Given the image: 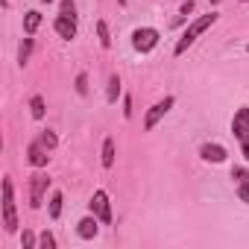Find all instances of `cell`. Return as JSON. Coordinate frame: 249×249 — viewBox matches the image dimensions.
Returning a JSON list of instances; mask_svg holds the SVG:
<instances>
[{
    "label": "cell",
    "mask_w": 249,
    "mask_h": 249,
    "mask_svg": "<svg viewBox=\"0 0 249 249\" xmlns=\"http://www.w3.org/2000/svg\"><path fill=\"white\" fill-rule=\"evenodd\" d=\"M217 18H220L217 12H208V15H199L196 21H191V24H188V30L182 33V38L176 41V47H173V56H182V53H185V50H188V47H191V44H194V41H196L202 33H205V30H211V27L217 24Z\"/></svg>",
    "instance_id": "6da1fadb"
},
{
    "label": "cell",
    "mask_w": 249,
    "mask_h": 249,
    "mask_svg": "<svg viewBox=\"0 0 249 249\" xmlns=\"http://www.w3.org/2000/svg\"><path fill=\"white\" fill-rule=\"evenodd\" d=\"M3 231L15 234L18 231V208H15V185L6 176L3 179Z\"/></svg>",
    "instance_id": "7a4b0ae2"
},
{
    "label": "cell",
    "mask_w": 249,
    "mask_h": 249,
    "mask_svg": "<svg viewBox=\"0 0 249 249\" xmlns=\"http://www.w3.org/2000/svg\"><path fill=\"white\" fill-rule=\"evenodd\" d=\"M231 135L240 144V156L249 161V106H240L231 117Z\"/></svg>",
    "instance_id": "3957f363"
},
{
    "label": "cell",
    "mask_w": 249,
    "mask_h": 249,
    "mask_svg": "<svg viewBox=\"0 0 249 249\" xmlns=\"http://www.w3.org/2000/svg\"><path fill=\"white\" fill-rule=\"evenodd\" d=\"M159 41H161V33L156 27H138V30H132V47L138 53H153L159 47Z\"/></svg>",
    "instance_id": "277c9868"
},
{
    "label": "cell",
    "mask_w": 249,
    "mask_h": 249,
    "mask_svg": "<svg viewBox=\"0 0 249 249\" xmlns=\"http://www.w3.org/2000/svg\"><path fill=\"white\" fill-rule=\"evenodd\" d=\"M173 106H176V97H173V94H167L164 100L153 103V106H150V111L144 114V132H153V129L159 126V120H161V117H164Z\"/></svg>",
    "instance_id": "5b68a950"
},
{
    "label": "cell",
    "mask_w": 249,
    "mask_h": 249,
    "mask_svg": "<svg viewBox=\"0 0 249 249\" xmlns=\"http://www.w3.org/2000/svg\"><path fill=\"white\" fill-rule=\"evenodd\" d=\"M47 188H50V176L47 173H33L30 176V208H41Z\"/></svg>",
    "instance_id": "8992f818"
},
{
    "label": "cell",
    "mask_w": 249,
    "mask_h": 249,
    "mask_svg": "<svg viewBox=\"0 0 249 249\" xmlns=\"http://www.w3.org/2000/svg\"><path fill=\"white\" fill-rule=\"evenodd\" d=\"M88 208H91V214L100 217L103 226H111V202H108V194H106V191H94Z\"/></svg>",
    "instance_id": "52a82bcc"
},
{
    "label": "cell",
    "mask_w": 249,
    "mask_h": 249,
    "mask_svg": "<svg viewBox=\"0 0 249 249\" xmlns=\"http://www.w3.org/2000/svg\"><path fill=\"white\" fill-rule=\"evenodd\" d=\"M47 153H50V150L41 144V138H36V141H30V147H27V161H30L36 170H41V167H47V161H50Z\"/></svg>",
    "instance_id": "ba28073f"
},
{
    "label": "cell",
    "mask_w": 249,
    "mask_h": 249,
    "mask_svg": "<svg viewBox=\"0 0 249 249\" xmlns=\"http://www.w3.org/2000/svg\"><path fill=\"white\" fill-rule=\"evenodd\" d=\"M199 159H202V161H211V164H223V161L229 159V150H226L223 144H217V141H205V144L199 147Z\"/></svg>",
    "instance_id": "9c48e42d"
},
{
    "label": "cell",
    "mask_w": 249,
    "mask_h": 249,
    "mask_svg": "<svg viewBox=\"0 0 249 249\" xmlns=\"http://www.w3.org/2000/svg\"><path fill=\"white\" fill-rule=\"evenodd\" d=\"M231 179H234V191L240 202L249 205V167H231Z\"/></svg>",
    "instance_id": "30bf717a"
},
{
    "label": "cell",
    "mask_w": 249,
    "mask_h": 249,
    "mask_svg": "<svg viewBox=\"0 0 249 249\" xmlns=\"http://www.w3.org/2000/svg\"><path fill=\"white\" fill-rule=\"evenodd\" d=\"M53 30H56V36H59L62 41H71V38H76V18L56 15V21H53Z\"/></svg>",
    "instance_id": "8fae6325"
},
{
    "label": "cell",
    "mask_w": 249,
    "mask_h": 249,
    "mask_svg": "<svg viewBox=\"0 0 249 249\" xmlns=\"http://www.w3.org/2000/svg\"><path fill=\"white\" fill-rule=\"evenodd\" d=\"M100 217L97 214H88V217H82L79 223H76V234L82 237V240H94L97 237V231H100Z\"/></svg>",
    "instance_id": "7c38bea8"
},
{
    "label": "cell",
    "mask_w": 249,
    "mask_h": 249,
    "mask_svg": "<svg viewBox=\"0 0 249 249\" xmlns=\"http://www.w3.org/2000/svg\"><path fill=\"white\" fill-rule=\"evenodd\" d=\"M41 12L38 9H30L27 15H24V36H36L38 33V27H41Z\"/></svg>",
    "instance_id": "4fadbf2b"
},
{
    "label": "cell",
    "mask_w": 249,
    "mask_h": 249,
    "mask_svg": "<svg viewBox=\"0 0 249 249\" xmlns=\"http://www.w3.org/2000/svg\"><path fill=\"white\" fill-rule=\"evenodd\" d=\"M62 205H65V194H62V191H53V194H50V202H47L50 220H59V217H62Z\"/></svg>",
    "instance_id": "5bb4252c"
},
{
    "label": "cell",
    "mask_w": 249,
    "mask_h": 249,
    "mask_svg": "<svg viewBox=\"0 0 249 249\" xmlns=\"http://www.w3.org/2000/svg\"><path fill=\"white\" fill-rule=\"evenodd\" d=\"M30 111H33L36 120H44L47 108H44V97H41V94H33V97H30Z\"/></svg>",
    "instance_id": "9a60e30c"
},
{
    "label": "cell",
    "mask_w": 249,
    "mask_h": 249,
    "mask_svg": "<svg viewBox=\"0 0 249 249\" xmlns=\"http://www.w3.org/2000/svg\"><path fill=\"white\" fill-rule=\"evenodd\" d=\"M103 167L108 170V167H114V138H106L103 141Z\"/></svg>",
    "instance_id": "2e32d148"
},
{
    "label": "cell",
    "mask_w": 249,
    "mask_h": 249,
    "mask_svg": "<svg viewBox=\"0 0 249 249\" xmlns=\"http://www.w3.org/2000/svg\"><path fill=\"white\" fill-rule=\"evenodd\" d=\"M30 56H33V36H27V38L21 41V47H18V65L24 68V65L30 62Z\"/></svg>",
    "instance_id": "e0dca14e"
},
{
    "label": "cell",
    "mask_w": 249,
    "mask_h": 249,
    "mask_svg": "<svg viewBox=\"0 0 249 249\" xmlns=\"http://www.w3.org/2000/svg\"><path fill=\"white\" fill-rule=\"evenodd\" d=\"M117 97H120V76H117V73H111V76H108V91H106V100L114 106V103H117Z\"/></svg>",
    "instance_id": "ac0fdd59"
},
{
    "label": "cell",
    "mask_w": 249,
    "mask_h": 249,
    "mask_svg": "<svg viewBox=\"0 0 249 249\" xmlns=\"http://www.w3.org/2000/svg\"><path fill=\"white\" fill-rule=\"evenodd\" d=\"M97 38H100V47L103 50L111 47V33H108V24L106 21H97Z\"/></svg>",
    "instance_id": "d6986e66"
},
{
    "label": "cell",
    "mask_w": 249,
    "mask_h": 249,
    "mask_svg": "<svg viewBox=\"0 0 249 249\" xmlns=\"http://www.w3.org/2000/svg\"><path fill=\"white\" fill-rule=\"evenodd\" d=\"M73 88H76V94H79V97H88V73H85V71H82V73H76Z\"/></svg>",
    "instance_id": "ffe728a7"
},
{
    "label": "cell",
    "mask_w": 249,
    "mask_h": 249,
    "mask_svg": "<svg viewBox=\"0 0 249 249\" xmlns=\"http://www.w3.org/2000/svg\"><path fill=\"white\" fill-rule=\"evenodd\" d=\"M38 246H41V249H56V237H53L50 229H44V231L38 234Z\"/></svg>",
    "instance_id": "44dd1931"
},
{
    "label": "cell",
    "mask_w": 249,
    "mask_h": 249,
    "mask_svg": "<svg viewBox=\"0 0 249 249\" xmlns=\"http://www.w3.org/2000/svg\"><path fill=\"white\" fill-rule=\"evenodd\" d=\"M38 138H41V144H44L47 150H56V144H59V138H56V132H53V129H44Z\"/></svg>",
    "instance_id": "7402d4cb"
},
{
    "label": "cell",
    "mask_w": 249,
    "mask_h": 249,
    "mask_svg": "<svg viewBox=\"0 0 249 249\" xmlns=\"http://www.w3.org/2000/svg\"><path fill=\"white\" fill-rule=\"evenodd\" d=\"M21 246H24V249H36V246H38V237H36L30 229H24V231H21Z\"/></svg>",
    "instance_id": "603a6c76"
},
{
    "label": "cell",
    "mask_w": 249,
    "mask_h": 249,
    "mask_svg": "<svg viewBox=\"0 0 249 249\" xmlns=\"http://www.w3.org/2000/svg\"><path fill=\"white\" fill-rule=\"evenodd\" d=\"M59 15H68V18H76V3L73 0H62V12Z\"/></svg>",
    "instance_id": "cb8c5ba5"
},
{
    "label": "cell",
    "mask_w": 249,
    "mask_h": 249,
    "mask_svg": "<svg viewBox=\"0 0 249 249\" xmlns=\"http://www.w3.org/2000/svg\"><path fill=\"white\" fill-rule=\"evenodd\" d=\"M123 117H126V120L132 117V97H129V94L123 97Z\"/></svg>",
    "instance_id": "d4e9b609"
},
{
    "label": "cell",
    "mask_w": 249,
    "mask_h": 249,
    "mask_svg": "<svg viewBox=\"0 0 249 249\" xmlns=\"http://www.w3.org/2000/svg\"><path fill=\"white\" fill-rule=\"evenodd\" d=\"M191 12H194V0H188V3H182V9H179V15H185V18H188Z\"/></svg>",
    "instance_id": "484cf974"
},
{
    "label": "cell",
    "mask_w": 249,
    "mask_h": 249,
    "mask_svg": "<svg viewBox=\"0 0 249 249\" xmlns=\"http://www.w3.org/2000/svg\"><path fill=\"white\" fill-rule=\"evenodd\" d=\"M217 3H220V0H211V6H217Z\"/></svg>",
    "instance_id": "4316f807"
},
{
    "label": "cell",
    "mask_w": 249,
    "mask_h": 249,
    "mask_svg": "<svg viewBox=\"0 0 249 249\" xmlns=\"http://www.w3.org/2000/svg\"><path fill=\"white\" fill-rule=\"evenodd\" d=\"M41 3H53V0H41Z\"/></svg>",
    "instance_id": "83f0119b"
},
{
    "label": "cell",
    "mask_w": 249,
    "mask_h": 249,
    "mask_svg": "<svg viewBox=\"0 0 249 249\" xmlns=\"http://www.w3.org/2000/svg\"><path fill=\"white\" fill-rule=\"evenodd\" d=\"M246 53H249V44H246Z\"/></svg>",
    "instance_id": "f1b7e54d"
},
{
    "label": "cell",
    "mask_w": 249,
    "mask_h": 249,
    "mask_svg": "<svg viewBox=\"0 0 249 249\" xmlns=\"http://www.w3.org/2000/svg\"><path fill=\"white\" fill-rule=\"evenodd\" d=\"M243 3H249V0H243Z\"/></svg>",
    "instance_id": "f546056e"
}]
</instances>
